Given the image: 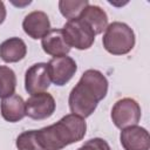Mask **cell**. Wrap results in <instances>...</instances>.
Returning a JSON list of instances; mask_svg holds the SVG:
<instances>
[{
    "mask_svg": "<svg viewBox=\"0 0 150 150\" xmlns=\"http://www.w3.org/2000/svg\"><path fill=\"white\" fill-rule=\"evenodd\" d=\"M120 142L124 150H149L150 136L146 129L139 125H130L122 129Z\"/></svg>",
    "mask_w": 150,
    "mask_h": 150,
    "instance_id": "obj_9",
    "label": "cell"
},
{
    "mask_svg": "<svg viewBox=\"0 0 150 150\" xmlns=\"http://www.w3.org/2000/svg\"><path fill=\"white\" fill-rule=\"evenodd\" d=\"M27 54V46L20 38H9L0 43V57L6 63L21 61Z\"/></svg>",
    "mask_w": 150,
    "mask_h": 150,
    "instance_id": "obj_13",
    "label": "cell"
},
{
    "mask_svg": "<svg viewBox=\"0 0 150 150\" xmlns=\"http://www.w3.org/2000/svg\"><path fill=\"white\" fill-rule=\"evenodd\" d=\"M22 28L28 36L38 40L42 39L50 30V21L45 12L34 11L25 16L22 21Z\"/></svg>",
    "mask_w": 150,
    "mask_h": 150,
    "instance_id": "obj_10",
    "label": "cell"
},
{
    "mask_svg": "<svg viewBox=\"0 0 150 150\" xmlns=\"http://www.w3.org/2000/svg\"><path fill=\"white\" fill-rule=\"evenodd\" d=\"M26 116L33 120H46L55 111V100L49 93L32 95L26 102Z\"/></svg>",
    "mask_w": 150,
    "mask_h": 150,
    "instance_id": "obj_7",
    "label": "cell"
},
{
    "mask_svg": "<svg viewBox=\"0 0 150 150\" xmlns=\"http://www.w3.org/2000/svg\"><path fill=\"white\" fill-rule=\"evenodd\" d=\"M89 5L88 0H61L59 1V9L61 14L68 20L76 19L80 16L81 12Z\"/></svg>",
    "mask_w": 150,
    "mask_h": 150,
    "instance_id": "obj_16",
    "label": "cell"
},
{
    "mask_svg": "<svg viewBox=\"0 0 150 150\" xmlns=\"http://www.w3.org/2000/svg\"><path fill=\"white\" fill-rule=\"evenodd\" d=\"M5 19H6V7L5 4L0 1V25L5 21Z\"/></svg>",
    "mask_w": 150,
    "mask_h": 150,
    "instance_id": "obj_19",
    "label": "cell"
},
{
    "mask_svg": "<svg viewBox=\"0 0 150 150\" xmlns=\"http://www.w3.org/2000/svg\"><path fill=\"white\" fill-rule=\"evenodd\" d=\"M1 116L7 122H19L26 116V104L21 96L13 94L9 97L2 98L1 104Z\"/></svg>",
    "mask_w": 150,
    "mask_h": 150,
    "instance_id": "obj_12",
    "label": "cell"
},
{
    "mask_svg": "<svg viewBox=\"0 0 150 150\" xmlns=\"http://www.w3.org/2000/svg\"><path fill=\"white\" fill-rule=\"evenodd\" d=\"M16 88V76L13 69L7 66H0V98L9 97Z\"/></svg>",
    "mask_w": 150,
    "mask_h": 150,
    "instance_id": "obj_15",
    "label": "cell"
},
{
    "mask_svg": "<svg viewBox=\"0 0 150 150\" xmlns=\"http://www.w3.org/2000/svg\"><path fill=\"white\" fill-rule=\"evenodd\" d=\"M62 33L70 48L75 47L80 50L88 49L95 41V33L80 18L68 20L62 28Z\"/></svg>",
    "mask_w": 150,
    "mask_h": 150,
    "instance_id": "obj_4",
    "label": "cell"
},
{
    "mask_svg": "<svg viewBox=\"0 0 150 150\" xmlns=\"http://www.w3.org/2000/svg\"><path fill=\"white\" fill-rule=\"evenodd\" d=\"M48 73L50 81L56 86H64L68 83L77 70L76 62L70 56L53 57L48 63Z\"/></svg>",
    "mask_w": 150,
    "mask_h": 150,
    "instance_id": "obj_6",
    "label": "cell"
},
{
    "mask_svg": "<svg viewBox=\"0 0 150 150\" xmlns=\"http://www.w3.org/2000/svg\"><path fill=\"white\" fill-rule=\"evenodd\" d=\"M111 120L118 129L136 125L141 120V107L131 97L121 98L111 109Z\"/></svg>",
    "mask_w": 150,
    "mask_h": 150,
    "instance_id": "obj_5",
    "label": "cell"
},
{
    "mask_svg": "<svg viewBox=\"0 0 150 150\" xmlns=\"http://www.w3.org/2000/svg\"><path fill=\"white\" fill-rule=\"evenodd\" d=\"M50 77L47 63L40 62L30 66L25 74V89L28 94L34 95L45 93L50 86Z\"/></svg>",
    "mask_w": 150,
    "mask_h": 150,
    "instance_id": "obj_8",
    "label": "cell"
},
{
    "mask_svg": "<svg viewBox=\"0 0 150 150\" xmlns=\"http://www.w3.org/2000/svg\"><path fill=\"white\" fill-rule=\"evenodd\" d=\"M107 93V77L100 70H86L69 94L68 103L71 114L82 118L89 117L95 111L97 103L105 97Z\"/></svg>",
    "mask_w": 150,
    "mask_h": 150,
    "instance_id": "obj_1",
    "label": "cell"
},
{
    "mask_svg": "<svg viewBox=\"0 0 150 150\" xmlns=\"http://www.w3.org/2000/svg\"><path fill=\"white\" fill-rule=\"evenodd\" d=\"M18 150H42L36 138V130H27L21 132L16 138Z\"/></svg>",
    "mask_w": 150,
    "mask_h": 150,
    "instance_id": "obj_17",
    "label": "cell"
},
{
    "mask_svg": "<svg viewBox=\"0 0 150 150\" xmlns=\"http://www.w3.org/2000/svg\"><path fill=\"white\" fill-rule=\"evenodd\" d=\"M87 130L84 118L68 114L59 122L36 130V138L42 150H61L81 141Z\"/></svg>",
    "mask_w": 150,
    "mask_h": 150,
    "instance_id": "obj_2",
    "label": "cell"
},
{
    "mask_svg": "<svg viewBox=\"0 0 150 150\" xmlns=\"http://www.w3.org/2000/svg\"><path fill=\"white\" fill-rule=\"evenodd\" d=\"M102 43L108 53L112 55H124L135 46V33L127 23L114 21L107 26Z\"/></svg>",
    "mask_w": 150,
    "mask_h": 150,
    "instance_id": "obj_3",
    "label": "cell"
},
{
    "mask_svg": "<svg viewBox=\"0 0 150 150\" xmlns=\"http://www.w3.org/2000/svg\"><path fill=\"white\" fill-rule=\"evenodd\" d=\"M41 46L46 54L54 57L64 56L70 52V47L64 39L62 29H50L47 35L41 39Z\"/></svg>",
    "mask_w": 150,
    "mask_h": 150,
    "instance_id": "obj_11",
    "label": "cell"
},
{
    "mask_svg": "<svg viewBox=\"0 0 150 150\" xmlns=\"http://www.w3.org/2000/svg\"><path fill=\"white\" fill-rule=\"evenodd\" d=\"M82 21H84L96 34H101L105 30L108 26V15L107 13L96 5H88L79 16Z\"/></svg>",
    "mask_w": 150,
    "mask_h": 150,
    "instance_id": "obj_14",
    "label": "cell"
},
{
    "mask_svg": "<svg viewBox=\"0 0 150 150\" xmlns=\"http://www.w3.org/2000/svg\"><path fill=\"white\" fill-rule=\"evenodd\" d=\"M77 150H111L109 144L103 138H91L81 145Z\"/></svg>",
    "mask_w": 150,
    "mask_h": 150,
    "instance_id": "obj_18",
    "label": "cell"
}]
</instances>
